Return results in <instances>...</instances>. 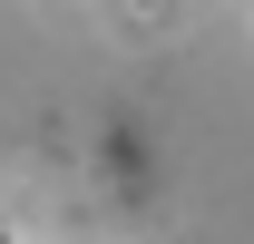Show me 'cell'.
<instances>
[{
  "label": "cell",
  "mask_w": 254,
  "mask_h": 244,
  "mask_svg": "<svg viewBox=\"0 0 254 244\" xmlns=\"http://www.w3.org/2000/svg\"><path fill=\"white\" fill-rule=\"evenodd\" d=\"M0 244H10V225H0Z\"/></svg>",
  "instance_id": "1"
}]
</instances>
